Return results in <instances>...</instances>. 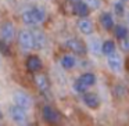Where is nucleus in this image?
<instances>
[{
	"label": "nucleus",
	"mask_w": 129,
	"mask_h": 126,
	"mask_svg": "<svg viewBox=\"0 0 129 126\" xmlns=\"http://www.w3.org/2000/svg\"><path fill=\"white\" fill-rule=\"evenodd\" d=\"M46 20V11L40 7H32L22 13V22L25 25H38Z\"/></svg>",
	"instance_id": "nucleus-1"
},
{
	"label": "nucleus",
	"mask_w": 129,
	"mask_h": 126,
	"mask_svg": "<svg viewBox=\"0 0 129 126\" xmlns=\"http://www.w3.org/2000/svg\"><path fill=\"white\" fill-rule=\"evenodd\" d=\"M18 45L22 51H29L34 49V43H32V33L31 31H20L18 33Z\"/></svg>",
	"instance_id": "nucleus-2"
},
{
	"label": "nucleus",
	"mask_w": 129,
	"mask_h": 126,
	"mask_svg": "<svg viewBox=\"0 0 129 126\" xmlns=\"http://www.w3.org/2000/svg\"><path fill=\"white\" fill-rule=\"evenodd\" d=\"M10 118H11L13 122L15 123H25L28 119V115H26V109L22 108L20 105H13L10 108Z\"/></svg>",
	"instance_id": "nucleus-3"
},
{
	"label": "nucleus",
	"mask_w": 129,
	"mask_h": 126,
	"mask_svg": "<svg viewBox=\"0 0 129 126\" xmlns=\"http://www.w3.org/2000/svg\"><path fill=\"white\" fill-rule=\"evenodd\" d=\"M107 65H108V68L111 69V72L119 73L121 71H122V60H121L119 54H117L115 51L111 54H108V56H107Z\"/></svg>",
	"instance_id": "nucleus-4"
},
{
	"label": "nucleus",
	"mask_w": 129,
	"mask_h": 126,
	"mask_svg": "<svg viewBox=\"0 0 129 126\" xmlns=\"http://www.w3.org/2000/svg\"><path fill=\"white\" fill-rule=\"evenodd\" d=\"M0 35H2V40L7 43H11L13 39L15 36V28H14V24L7 21L2 25V29H0Z\"/></svg>",
	"instance_id": "nucleus-5"
},
{
	"label": "nucleus",
	"mask_w": 129,
	"mask_h": 126,
	"mask_svg": "<svg viewBox=\"0 0 129 126\" xmlns=\"http://www.w3.org/2000/svg\"><path fill=\"white\" fill-rule=\"evenodd\" d=\"M65 46H67L74 54H76V56H83V54L86 53V50H87L86 46H85V43L82 42V40H79V39L67 40V42H65Z\"/></svg>",
	"instance_id": "nucleus-6"
},
{
	"label": "nucleus",
	"mask_w": 129,
	"mask_h": 126,
	"mask_svg": "<svg viewBox=\"0 0 129 126\" xmlns=\"http://www.w3.org/2000/svg\"><path fill=\"white\" fill-rule=\"evenodd\" d=\"M42 116H43V119L49 123H58L60 120H61L60 114L54 108H51V107H49V105H45L42 108Z\"/></svg>",
	"instance_id": "nucleus-7"
},
{
	"label": "nucleus",
	"mask_w": 129,
	"mask_h": 126,
	"mask_svg": "<svg viewBox=\"0 0 129 126\" xmlns=\"http://www.w3.org/2000/svg\"><path fill=\"white\" fill-rule=\"evenodd\" d=\"M32 33V43H34V49L36 50H42L46 45V35L45 32L39 31V29H34Z\"/></svg>",
	"instance_id": "nucleus-8"
},
{
	"label": "nucleus",
	"mask_w": 129,
	"mask_h": 126,
	"mask_svg": "<svg viewBox=\"0 0 129 126\" xmlns=\"http://www.w3.org/2000/svg\"><path fill=\"white\" fill-rule=\"evenodd\" d=\"M13 98H14L15 105H20V107H22V108H25V109H28L29 107L32 105V98L24 92H17Z\"/></svg>",
	"instance_id": "nucleus-9"
},
{
	"label": "nucleus",
	"mask_w": 129,
	"mask_h": 126,
	"mask_svg": "<svg viewBox=\"0 0 129 126\" xmlns=\"http://www.w3.org/2000/svg\"><path fill=\"white\" fill-rule=\"evenodd\" d=\"M82 101L85 103V105L92 108V109L99 108V105H100V98H99V96L94 94V93H86L85 92L83 97H82Z\"/></svg>",
	"instance_id": "nucleus-10"
},
{
	"label": "nucleus",
	"mask_w": 129,
	"mask_h": 126,
	"mask_svg": "<svg viewBox=\"0 0 129 126\" xmlns=\"http://www.w3.org/2000/svg\"><path fill=\"white\" fill-rule=\"evenodd\" d=\"M25 65L29 72H39L42 69V61H40V58L38 56H29Z\"/></svg>",
	"instance_id": "nucleus-11"
},
{
	"label": "nucleus",
	"mask_w": 129,
	"mask_h": 126,
	"mask_svg": "<svg viewBox=\"0 0 129 126\" xmlns=\"http://www.w3.org/2000/svg\"><path fill=\"white\" fill-rule=\"evenodd\" d=\"M78 29L82 32L83 35H92L93 33V22L86 17H82L81 20L78 21Z\"/></svg>",
	"instance_id": "nucleus-12"
},
{
	"label": "nucleus",
	"mask_w": 129,
	"mask_h": 126,
	"mask_svg": "<svg viewBox=\"0 0 129 126\" xmlns=\"http://www.w3.org/2000/svg\"><path fill=\"white\" fill-rule=\"evenodd\" d=\"M74 13L81 18L87 17V15H89V6H87L85 2H82V0H78V2H75V4H74Z\"/></svg>",
	"instance_id": "nucleus-13"
},
{
	"label": "nucleus",
	"mask_w": 129,
	"mask_h": 126,
	"mask_svg": "<svg viewBox=\"0 0 129 126\" xmlns=\"http://www.w3.org/2000/svg\"><path fill=\"white\" fill-rule=\"evenodd\" d=\"M35 85L38 86V89H39L40 92H47V90L50 89V82H49V78L46 75H43V73L35 76Z\"/></svg>",
	"instance_id": "nucleus-14"
},
{
	"label": "nucleus",
	"mask_w": 129,
	"mask_h": 126,
	"mask_svg": "<svg viewBox=\"0 0 129 126\" xmlns=\"http://www.w3.org/2000/svg\"><path fill=\"white\" fill-rule=\"evenodd\" d=\"M100 24H101V26H103L106 31H111V29L114 28V25H115L111 13H108V11L103 13V14L100 15Z\"/></svg>",
	"instance_id": "nucleus-15"
},
{
	"label": "nucleus",
	"mask_w": 129,
	"mask_h": 126,
	"mask_svg": "<svg viewBox=\"0 0 129 126\" xmlns=\"http://www.w3.org/2000/svg\"><path fill=\"white\" fill-rule=\"evenodd\" d=\"M78 79L85 85V86H87V87H92L93 85L96 83V75H94V73H92V72H85V73H82V75L79 76Z\"/></svg>",
	"instance_id": "nucleus-16"
},
{
	"label": "nucleus",
	"mask_w": 129,
	"mask_h": 126,
	"mask_svg": "<svg viewBox=\"0 0 129 126\" xmlns=\"http://www.w3.org/2000/svg\"><path fill=\"white\" fill-rule=\"evenodd\" d=\"M75 64H76V60H75V57L71 56V54H65L61 58V67L64 68V69H72V68L75 67Z\"/></svg>",
	"instance_id": "nucleus-17"
},
{
	"label": "nucleus",
	"mask_w": 129,
	"mask_h": 126,
	"mask_svg": "<svg viewBox=\"0 0 129 126\" xmlns=\"http://www.w3.org/2000/svg\"><path fill=\"white\" fill-rule=\"evenodd\" d=\"M115 51V43L112 40H106L104 43H101V53H104L106 56L114 53Z\"/></svg>",
	"instance_id": "nucleus-18"
},
{
	"label": "nucleus",
	"mask_w": 129,
	"mask_h": 126,
	"mask_svg": "<svg viewBox=\"0 0 129 126\" xmlns=\"http://www.w3.org/2000/svg\"><path fill=\"white\" fill-rule=\"evenodd\" d=\"M89 50L92 51V53L94 54H99L101 51V43L99 39H96V37H92V39L89 40Z\"/></svg>",
	"instance_id": "nucleus-19"
},
{
	"label": "nucleus",
	"mask_w": 129,
	"mask_h": 126,
	"mask_svg": "<svg viewBox=\"0 0 129 126\" xmlns=\"http://www.w3.org/2000/svg\"><path fill=\"white\" fill-rule=\"evenodd\" d=\"M114 33H115V36H117L118 39H122V37L128 36V28H126L125 25H122V24L114 25Z\"/></svg>",
	"instance_id": "nucleus-20"
},
{
	"label": "nucleus",
	"mask_w": 129,
	"mask_h": 126,
	"mask_svg": "<svg viewBox=\"0 0 129 126\" xmlns=\"http://www.w3.org/2000/svg\"><path fill=\"white\" fill-rule=\"evenodd\" d=\"M72 89H74V92H76V93H79V94H83L85 92H86L89 87L87 86H85L83 83H82L79 79H76L75 82H74V85H72Z\"/></svg>",
	"instance_id": "nucleus-21"
},
{
	"label": "nucleus",
	"mask_w": 129,
	"mask_h": 126,
	"mask_svg": "<svg viewBox=\"0 0 129 126\" xmlns=\"http://www.w3.org/2000/svg\"><path fill=\"white\" fill-rule=\"evenodd\" d=\"M114 13L117 15H119V17H122V15L125 14V6H123L122 2H117V3L114 4Z\"/></svg>",
	"instance_id": "nucleus-22"
},
{
	"label": "nucleus",
	"mask_w": 129,
	"mask_h": 126,
	"mask_svg": "<svg viewBox=\"0 0 129 126\" xmlns=\"http://www.w3.org/2000/svg\"><path fill=\"white\" fill-rule=\"evenodd\" d=\"M119 40H121V49H122V51H126V53H128L129 51V36H125Z\"/></svg>",
	"instance_id": "nucleus-23"
},
{
	"label": "nucleus",
	"mask_w": 129,
	"mask_h": 126,
	"mask_svg": "<svg viewBox=\"0 0 129 126\" xmlns=\"http://www.w3.org/2000/svg\"><path fill=\"white\" fill-rule=\"evenodd\" d=\"M85 2H86V4L89 7H92V9H99L100 4H101L100 0H85Z\"/></svg>",
	"instance_id": "nucleus-24"
},
{
	"label": "nucleus",
	"mask_w": 129,
	"mask_h": 126,
	"mask_svg": "<svg viewBox=\"0 0 129 126\" xmlns=\"http://www.w3.org/2000/svg\"><path fill=\"white\" fill-rule=\"evenodd\" d=\"M0 51H2L4 56H7V54H9V43L2 40V42H0Z\"/></svg>",
	"instance_id": "nucleus-25"
}]
</instances>
